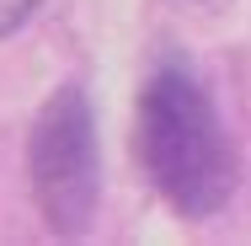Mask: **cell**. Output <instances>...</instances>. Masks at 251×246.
I'll return each instance as SVG.
<instances>
[{"label":"cell","mask_w":251,"mask_h":246,"mask_svg":"<svg viewBox=\"0 0 251 246\" xmlns=\"http://www.w3.org/2000/svg\"><path fill=\"white\" fill-rule=\"evenodd\" d=\"M134 155L150 188L182 219H214L241 188V150L187 59H160L145 75L134 107Z\"/></svg>","instance_id":"cell-1"},{"label":"cell","mask_w":251,"mask_h":246,"mask_svg":"<svg viewBox=\"0 0 251 246\" xmlns=\"http://www.w3.org/2000/svg\"><path fill=\"white\" fill-rule=\"evenodd\" d=\"M27 177H32V203L53 236L75 241L91 230L101 198V155H97V118L80 81H64L32 123L27 139Z\"/></svg>","instance_id":"cell-2"},{"label":"cell","mask_w":251,"mask_h":246,"mask_svg":"<svg viewBox=\"0 0 251 246\" xmlns=\"http://www.w3.org/2000/svg\"><path fill=\"white\" fill-rule=\"evenodd\" d=\"M43 0H0V38H11V32H22L27 22H32V11H38Z\"/></svg>","instance_id":"cell-3"}]
</instances>
